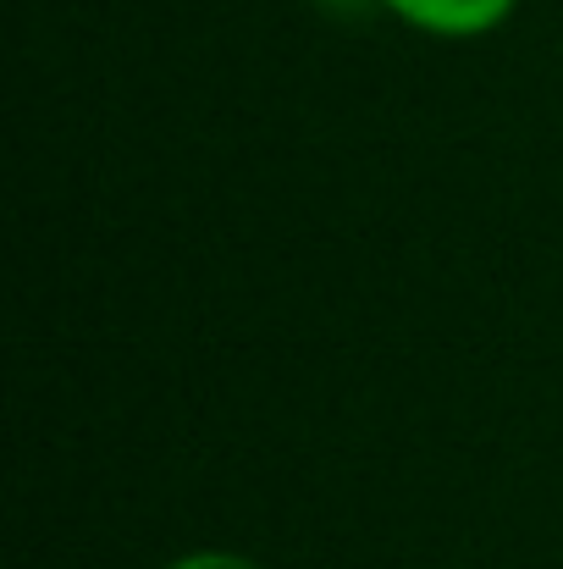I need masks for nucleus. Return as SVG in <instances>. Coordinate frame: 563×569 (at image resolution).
<instances>
[{
    "instance_id": "f257e3e1",
    "label": "nucleus",
    "mask_w": 563,
    "mask_h": 569,
    "mask_svg": "<svg viewBox=\"0 0 563 569\" xmlns=\"http://www.w3.org/2000/svg\"><path fill=\"white\" fill-rule=\"evenodd\" d=\"M371 6L431 39H486L520 11V0H371Z\"/></svg>"
},
{
    "instance_id": "f03ea898",
    "label": "nucleus",
    "mask_w": 563,
    "mask_h": 569,
    "mask_svg": "<svg viewBox=\"0 0 563 569\" xmlns=\"http://www.w3.org/2000/svg\"><path fill=\"white\" fill-rule=\"evenodd\" d=\"M161 569H265V565L249 559V553H227V548H193V553H183V559H172Z\"/></svg>"
}]
</instances>
